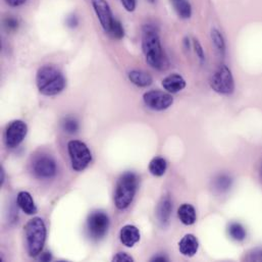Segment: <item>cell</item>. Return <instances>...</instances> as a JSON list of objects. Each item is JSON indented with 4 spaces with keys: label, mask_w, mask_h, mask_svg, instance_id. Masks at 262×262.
Returning <instances> with one entry per match:
<instances>
[{
    "label": "cell",
    "mask_w": 262,
    "mask_h": 262,
    "mask_svg": "<svg viewBox=\"0 0 262 262\" xmlns=\"http://www.w3.org/2000/svg\"><path fill=\"white\" fill-rule=\"evenodd\" d=\"M123 6L125 7L126 10L128 11H134L136 8V0H121Z\"/></svg>",
    "instance_id": "30"
},
{
    "label": "cell",
    "mask_w": 262,
    "mask_h": 262,
    "mask_svg": "<svg viewBox=\"0 0 262 262\" xmlns=\"http://www.w3.org/2000/svg\"><path fill=\"white\" fill-rule=\"evenodd\" d=\"M194 49H195V52H196L198 58L200 59V61L203 62L205 60V55H204L203 48L198 40H194Z\"/></svg>",
    "instance_id": "27"
},
{
    "label": "cell",
    "mask_w": 262,
    "mask_h": 262,
    "mask_svg": "<svg viewBox=\"0 0 262 262\" xmlns=\"http://www.w3.org/2000/svg\"><path fill=\"white\" fill-rule=\"evenodd\" d=\"M62 129L69 134H75L79 131V123L74 118H67L62 123Z\"/></svg>",
    "instance_id": "25"
},
{
    "label": "cell",
    "mask_w": 262,
    "mask_h": 262,
    "mask_svg": "<svg viewBox=\"0 0 262 262\" xmlns=\"http://www.w3.org/2000/svg\"><path fill=\"white\" fill-rule=\"evenodd\" d=\"M121 241L122 243L126 246L131 248L137 242H139L140 240V232L139 230L132 225L125 226L122 230H121Z\"/></svg>",
    "instance_id": "16"
},
{
    "label": "cell",
    "mask_w": 262,
    "mask_h": 262,
    "mask_svg": "<svg viewBox=\"0 0 262 262\" xmlns=\"http://www.w3.org/2000/svg\"><path fill=\"white\" fill-rule=\"evenodd\" d=\"M210 87L220 94H231L235 89V82L231 70L225 66H220L212 74L210 81Z\"/></svg>",
    "instance_id": "6"
},
{
    "label": "cell",
    "mask_w": 262,
    "mask_h": 262,
    "mask_svg": "<svg viewBox=\"0 0 262 262\" xmlns=\"http://www.w3.org/2000/svg\"><path fill=\"white\" fill-rule=\"evenodd\" d=\"M110 228V219L103 211H93L87 220V230L93 240L102 239Z\"/></svg>",
    "instance_id": "7"
},
{
    "label": "cell",
    "mask_w": 262,
    "mask_h": 262,
    "mask_svg": "<svg viewBox=\"0 0 262 262\" xmlns=\"http://www.w3.org/2000/svg\"><path fill=\"white\" fill-rule=\"evenodd\" d=\"M167 168V163L162 157H155L149 163V171L155 177H161L164 174Z\"/></svg>",
    "instance_id": "19"
},
{
    "label": "cell",
    "mask_w": 262,
    "mask_h": 262,
    "mask_svg": "<svg viewBox=\"0 0 262 262\" xmlns=\"http://www.w3.org/2000/svg\"><path fill=\"white\" fill-rule=\"evenodd\" d=\"M198 241L194 235H186L179 243L180 252L188 257L194 256L198 251Z\"/></svg>",
    "instance_id": "12"
},
{
    "label": "cell",
    "mask_w": 262,
    "mask_h": 262,
    "mask_svg": "<svg viewBox=\"0 0 262 262\" xmlns=\"http://www.w3.org/2000/svg\"><path fill=\"white\" fill-rule=\"evenodd\" d=\"M4 182V170L3 168L0 166V184L2 185Z\"/></svg>",
    "instance_id": "35"
},
{
    "label": "cell",
    "mask_w": 262,
    "mask_h": 262,
    "mask_svg": "<svg viewBox=\"0 0 262 262\" xmlns=\"http://www.w3.org/2000/svg\"><path fill=\"white\" fill-rule=\"evenodd\" d=\"M162 87L168 93H178L186 87V81L184 80V78L182 76L172 74V75L167 76L162 81Z\"/></svg>",
    "instance_id": "13"
},
{
    "label": "cell",
    "mask_w": 262,
    "mask_h": 262,
    "mask_svg": "<svg viewBox=\"0 0 262 262\" xmlns=\"http://www.w3.org/2000/svg\"><path fill=\"white\" fill-rule=\"evenodd\" d=\"M16 204L21 209L23 212H25L28 215H33L37 212V206L31 196L28 192H19L16 197Z\"/></svg>",
    "instance_id": "14"
},
{
    "label": "cell",
    "mask_w": 262,
    "mask_h": 262,
    "mask_svg": "<svg viewBox=\"0 0 262 262\" xmlns=\"http://www.w3.org/2000/svg\"><path fill=\"white\" fill-rule=\"evenodd\" d=\"M151 261L153 262H165L167 261V258L164 257V256H161V255H157V256H154Z\"/></svg>",
    "instance_id": "34"
},
{
    "label": "cell",
    "mask_w": 262,
    "mask_h": 262,
    "mask_svg": "<svg viewBox=\"0 0 262 262\" xmlns=\"http://www.w3.org/2000/svg\"><path fill=\"white\" fill-rule=\"evenodd\" d=\"M174 8L182 18H189L192 14L191 4L187 0H174Z\"/></svg>",
    "instance_id": "21"
},
{
    "label": "cell",
    "mask_w": 262,
    "mask_h": 262,
    "mask_svg": "<svg viewBox=\"0 0 262 262\" xmlns=\"http://www.w3.org/2000/svg\"><path fill=\"white\" fill-rule=\"evenodd\" d=\"M72 167L76 171L84 170L92 161V154L87 145L79 140H72L68 144Z\"/></svg>",
    "instance_id": "5"
},
{
    "label": "cell",
    "mask_w": 262,
    "mask_h": 262,
    "mask_svg": "<svg viewBox=\"0 0 262 262\" xmlns=\"http://www.w3.org/2000/svg\"><path fill=\"white\" fill-rule=\"evenodd\" d=\"M129 80L138 87H148L152 84V77L142 71H132L129 73Z\"/></svg>",
    "instance_id": "18"
},
{
    "label": "cell",
    "mask_w": 262,
    "mask_h": 262,
    "mask_svg": "<svg viewBox=\"0 0 262 262\" xmlns=\"http://www.w3.org/2000/svg\"><path fill=\"white\" fill-rule=\"evenodd\" d=\"M3 25H4V28L8 32H14L18 29V20L15 17H12V16L6 17L3 20Z\"/></svg>",
    "instance_id": "26"
},
{
    "label": "cell",
    "mask_w": 262,
    "mask_h": 262,
    "mask_svg": "<svg viewBox=\"0 0 262 262\" xmlns=\"http://www.w3.org/2000/svg\"><path fill=\"white\" fill-rule=\"evenodd\" d=\"M230 236L236 241H243L246 238V231L240 224L233 223L229 227Z\"/></svg>",
    "instance_id": "22"
},
{
    "label": "cell",
    "mask_w": 262,
    "mask_h": 262,
    "mask_svg": "<svg viewBox=\"0 0 262 262\" xmlns=\"http://www.w3.org/2000/svg\"><path fill=\"white\" fill-rule=\"evenodd\" d=\"M143 100L146 106L153 111L167 110L173 103L172 96L169 93L160 90H152L146 92L143 95Z\"/></svg>",
    "instance_id": "9"
},
{
    "label": "cell",
    "mask_w": 262,
    "mask_h": 262,
    "mask_svg": "<svg viewBox=\"0 0 262 262\" xmlns=\"http://www.w3.org/2000/svg\"><path fill=\"white\" fill-rule=\"evenodd\" d=\"M261 176H262V168H261Z\"/></svg>",
    "instance_id": "37"
},
{
    "label": "cell",
    "mask_w": 262,
    "mask_h": 262,
    "mask_svg": "<svg viewBox=\"0 0 262 262\" xmlns=\"http://www.w3.org/2000/svg\"><path fill=\"white\" fill-rule=\"evenodd\" d=\"M142 48L146 61L153 69L164 71L168 68V59L162 50L157 30L152 25H146L143 28Z\"/></svg>",
    "instance_id": "1"
},
{
    "label": "cell",
    "mask_w": 262,
    "mask_h": 262,
    "mask_svg": "<svg viewBox=\"0 0 262 262\" xmlns=\"http://www.w3.org/2000/svg\"><path fill=\"white\" fill-rule=\"evenodd\" d=\"M91 2L102 29L104 30L105 33L108 34L111 31L113 21L115 19L113 17L110 4L107 3L106 0H91Z\"/></svg>",
    "instance_id": "11"
},
{
    "label": "cell",
    "mask_w": 262,
    "mask_h": 262,
    "mask_svg": "<svg viewBox=\"0 0 262 262\" xmlns=\"http://www.w3.org/2000/svg\"><path fill=\"white\" fill-rule=\"evenodd\" d=\"M27 0H5V2L9 5V6H12V7H17V6H20L23 5Z\"/></svg>",
    "instance_id": "31"
},
{
    "label": "cell",
    "mask_w": 262,
    "mask_h": 262,
    "mask_svg": "<svg viewBox=\"0 0 262 262\" xmlns=\"http://www.w3.org/2000/svg\"><path fill=\"white\" fill-rule=\"evenodd\" d=\"M251 260H258V261H261L262 260V251H259L258 253L255 252L252 254V257L250 258Z\"/></svg>",
    "instance_id": "33"
},
{
    "label": "cell",
    "mask_w": 262,
    "mask_h": 262,
    "mask_svg": "<svg viewBox=\"0 0 262 262\" xmlns=\"http://www.w3.org/2000/svg\"><path fill=\"white\" fill-rule=\"evenodd\" d=\"M115 262H133L134 261V259L132 258V256H130L129 254H127V253H124V252H120V253H118L115 257H114V259H113Z\"/></svg>",
    "instance_id": "28"
},
{
    "label": "cell",
    "mask_w": 262,
    "mask_h": 262,
    "mask_svg": "<svg viewBox=\"0 0 262 262\" xmlns=\"http://www.w3.org/2000/svg\"><path fill=\"white\" fill-rule=\"evenodd\" d=\"M41 261H50L51 260V254L49 252H45L42 254V256L40 257Z\"/></svg>",
    "instance_id": "32"
},
{
    "label": "cell",
    "mask_w": 262,
    "mask_h": 262,
    "mask_svg": "<svg viewBox=\"0 0 262 262\" xmlns=\"http://www.w3.org/2000/svg\"><path fill=\"white\" fill-rule=\"evenodd\" d=\"M28 252L30 256H37L41 253L46 241V227L42 219L34 217L25 226Z\"/></svg>",
    "instance_id": "4"
},
{
    "label": "cell",
    "mask_w": 262,
    "mask_h": 262,
    "mask_svg": "<svg viewBox=\"0 0 262 262\" xmlns=\"http://www.w3.org/2000/svg\"><path fill=\"white\" fill-rule=\"evenodd\" d=\"M66 79L62 73L54 66H43L36 76V84L40 93L45 96L59 94L66 87Z\"/></svg>",
    "instance_id": "2"
},
{
    "label": "cell",
    "mask_w": 262,
    "mask_h": 262,
    "mask_svg": "<svg viewBox=\"0 0 262 262\" xmlns=\"http://www.w3.org/2000/svg\"><path fill=\"white\" fill-rule=\"evenodd\" d=\"M211 40H212V43H213L216 51L219 52V54L221 56H224L225 52H226L225 39H224V36L222 35V33L215 28L211 30Z\"/></svg>",
    "instance_id": "20"
},
{
    "label": "cell",
    "mask_w": 262,
    "mask_h": 262,
    "mask_svg": "<svg viewBox=\"0 0 262 262\" xmlns=\"http://www.w3.org/2000/svg\"><path fill=\"white\" fill-rule=\"evenodd\" d=\"M114 39L116 40H121L124 38L125 36V30H124V27L122 25V23L118 19H114L113 21V25H112V28H111V31L108 33Z\"/></svg>",
    "instance_id": "23"
},
{
    "label": "cell",
    "mask_w": 262,
    "mask_h": 262,
    "mask_svg": "<svg viewBox=\"0 0 262 262\" xmlns=\"http://www.w3.org/2000/svg\"><path fill=\"white\" fill-rule=\"evenodd\" d=\"M56 162L48 155H40L34 159L32 170L38 179H52L56 174Z\"/></svg>",
    "instance_id": "8"
},
{
    "label": "cell",
    "mask_w": 262,
    "mask_h": 262,
    "mask_svg": "<svg viewBox=\"0 0 262 262\" xmlns=\"http://www.w3.org/2000/svg\"><path fill=\"white\" fill-rule=\"evenodd\" d=\"M231 184H232L231 178L226 176V174H221L220 177H217L215 179V182H214L215 189L221 191V192L227 191L231 187Z\"/></svg>",
    "instance_id": "24"
},
{
    "label": "cell",
    "mask_w": 262,
    "mask_h": 262,
    "mask_svg": "<svg viewBox=\"0 0 262 262\" xmlns=\"http://www.w3.org/2000/svg\"><path fill=\"white\" fill-rule=\"evenodd\" d=\"M139 179L134 172L124 173L118 181L115 190V204L118 209L124 210L130 206L138 189Z\"/></svg>",
    "instance_id": "3"
},
{
    "label": "cell",
    "mask_w": 262,
    "mask_h": 262,
    "mask_svg": "<svg viewBox=\"0 0 262 262\" xmlns=\"http://www.w3.org/2000/svg\"><path fill=\"white\" fill-rule=\"evenodd\" d=\"M171 210H172V204H171L170 198L168 196L163 197L161 199V201L159 202V204L157 206V210H156L158 222L162 226H165L168 224L169 217L171 214Z\"/></svg>",
    "instance_id": "15"
},
{
    "label": "cell",
    "mask_w": 262,
    "mask_h": 262,
    "mask_svg": "<svg viewBox=\"0 0 262 262\" xmlns=\"http://www.w3.org/2000/svg\"><path fill=\"white\" fill-rule=\"evenodd\" d=\"M149 1H150V2H154L155 0H149Z\"/></svg>",
    "instance_id": "36"
},
{
    "label": "cell",
    "mask_w": 262,
    "mask_h": 262,
    "mask_svg": "<svg viewBox=\"0 0 262 262\" xmlns=\"http://www.w3.org/2000/svg\"><path fill=\"white\" fill-rule=\"evenodd\" d=\"M178 215L180 221L186 226L195 224L197 219L195 208L191 204H183L178 210Z\"/></svg>",
    "instance_id": "17"
},
{
    "label": "cell",
    "mask_w": 262,
    "mask_h": 262,
    "mask_svg": "<svg viewBox=\"0 0 262 262\" xmlns=\"http://www.w3.org/2000/svg\"><path fill=\"white\" fill-rule=\"evenodd\" d=\"M28 133V127L23 121H13L10 123L4 134L5 145L8 148L17 147L26 138Z\"/></svg>",
    "instance_id": "10"
},
{
    "label": "cell",
    "mask_w": 262,
    "mask_h": 262,
    "mask_svg": "<svg viewBox=\"0 0 262 262\" xmlns=\"http://www.w3.org/2000/svg\"><path fill=\"white\" fill-rule=\"evenodd\" d=\"M67 25L68 27L70 28H76L78 25H79V18L77 15L75 14H72L70 16H68L67 18Z\"/></svg>",
    "instance_id": "29"
}]
</instances>
